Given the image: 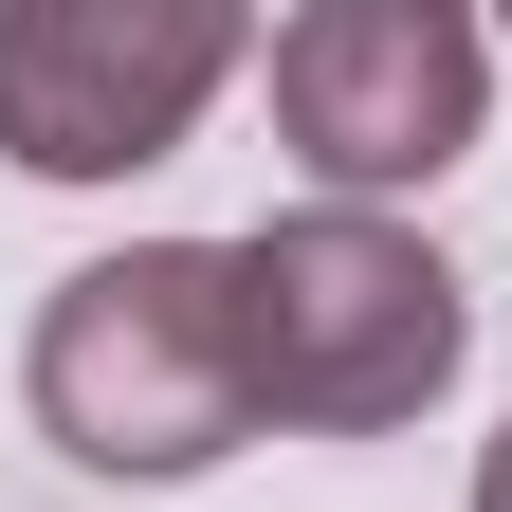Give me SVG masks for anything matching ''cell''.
<instances>
[{
    "mask_svg": "<svg viewBox=\"0 0 512 512\" xmlns=\"http://www.w3.org/2000/svg\"><path fill=\"white\" fill-rule=\"evenodd\" d=\"M37 439L74 476H202L238 458L256 421V293H238V238H128L92 275H55L37 311Z\"/></svg>",
    "mask_w": 512,
    "mask_h": 512,
    "instance_id": "6da1fadb",
    "label": "cell"
},
{
    "mask_svg": "<svg viewBox=\"0 0 512 512\" xmlns=\"http://www.w3.org/2000/svg\"><path fill=\"white\" fill-rule=\"evenodd\" d=\"M238 293H256V403L293 439H384L421 421L476 348V293L439 275L403 220L366 202H311V220H256L238 238Z\"/></svg>",
    "mask_w": 512,
    "mask_h": 512,
    "instance_id": "7a4b0ae2",
    "label": "cell"
},
{
    "mask_svg": "<svg viewBox=\"0 0 512 512\" xmlns=\"http://www.w3.org/2000/svg\"><path fill=\"white\" fill-rule=\"evenodd\" d=\"M220 74H238L220 0H0V165L19 183H128L202 128Z\"/></svg>",
    "mask_w": 512,
    "mask_h": 512,
    "instance_id": "3957f363",
    "label": "cell"
},
{
    "mask_svg": "<svg viewBox=\"0 0 512 512\" xmlns=\"http://www.w3.org/2000/svg\"><path fill=\"white\" fill-rule=\"evenodd\" d=\"M494 110V37L458 0H311L275 19V147L384 220V183H439Z\"/></svg>",
    "mask_w": 512,
    "mask_h": 512,
    "instance_id": "277c9868",
    "label": "cell"
},
{
    "mask_svg": "<svg viewBox=\"0 0 512 512\" xmlns=\"http://www.w3.org/2000/svg\"><path fill=\"white\" fill-rule=\"evenodd\" d=\"M476 512H512V439H494V458H476Z\"/></svg>",
    "mask_w": 512,
    "mask_h": 512,
    "instance_id": "5b68a950",
    "label": "cell"
}]
</instances>
